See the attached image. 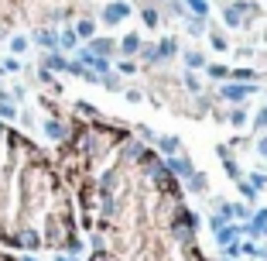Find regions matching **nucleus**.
<instances>
[{"instance_id":"nucleus-1","label":"nucleus","mask_w":267,"mask_h":261,"mask_svg":"<svg viewBox=\"0 0 267 261\" xmlns=\"http://www.w3.org/2000/svg\"><path fill=\"white\" fill-rule=\"evenodd\" d=\"M127 14H131V3H124V0H113V3L103 10V21H106V24H120Z\"/></svg>"},{"instance_id":"nucleus-2","label":"nucleus","mask_w":267,"mask_h":261,"mask_svg":"<svg viewBox=\"0 0 267 261\" xmlns=\"http://www.w3.org/2000/svg\"><path fill=\"white\" fill-rule=\"evenodd\" d=\"M34 42H38V45H45L48 52H55V48H59V35H55L52 28H41V31H34Z\"/></svg>"},{"instance_id":"nucleus-3","label":"nucleus","mask_w":267,"mask_h":261,"mask_svg":"<svg viewBox=\"0 0 267 261\" xmlns=\"http://www.w3.org/2000/svg\"><path fill=\"white\" fill-rule=\"evenodd\" d=\"M250 93H257V89H254V86H233V83L223 86V96H226V100H236V103H240L243 96H250Z\"/></svg>"},{"instance_id":"nucleus-4","label":"nucleus","mask_w":267,"mask_h":261,"mask_svg":"<svg viewBox=\"0 0 267 261\" xmlns=\"http://www.w3.org/2000/svg\"><path fill=\"white\" fill-rule=\"evenodd\" d=\"M45 69L66 72V69H68V59H66V55H59V52H48V55H45Z\"/></svg>"},{"instance_id":"nucleus-5","label":"nucleus","mask_w":267,"mask_h":261,"mask_svg":"<svg viewBox=\"0 0 267 261\" xmlns=\"http://www.w3.org/2000/svg\"><path fill=\"white\" fill-rule=\"evenodd\" d=\"M168 169H171L175 175H185V179L192 175V162H189V158H171V162H168Z\"/></svg>"},{"instance_id":"nucleus-6","label":"nucleus","mask_w":267,"mask_h":261,"mask_svg":"<svg viewBox=\"0 0 267 261\" xmlns=\"http://www.w3.org/2000/svg\"><path fill=\"white\" fill-rule=\"evenodd\" d=\"M89 52H93V55H103V59H106V55L113 52V42H110V38H96V42L89 45Z\"/></svg>"},{"instance_id":"nucleus-7","label":"nucleus","mask_w":267,"mask_h":261,"mask_svg":"<svg viewBox=\"0 0 267 261\" xmlns=\"http://www.w3.org/2000/svg\"><path fill=\"white\" fill-rule=\"evenodd\" d=\"M120 48H124L127 55H134V52H140V38H137V35H127V38L120 42Z\"/></svg>"},{"instance_id":"nucleus-8","label":"nucleus","mask_w":267,"mask_h":261,"mask_svg":"<svg viewBox=\"0 0 267 261\" xmlns=\"http://www.w3.org/2000/svg\"><path fill=\"white\" fill-rule=\"evenodd\" d=\"M93 31H96L93 21H79V24H75V38H93Z\"/></svg>"},{"instance_id":"nucleus-9","label":"nucleus","mask_w":267,"mask_h":261,"mask_svg":"<svg viewBox=\"0 0 267 261\" xmlns=\"http://www.w3.org/2000/svg\"><path fill=\"white\" fill-rule=\"evenodd\" d=\"M45 134H48V137H55V141H59V137H66V128H62V124H59V121H48V124H45Z\"/></svg>"},{"instance_id":"nucleus-10","label":"nucleus","mask_w":267,"mask_h":261,"mask_svg":"<svg viewBox=\"0 0 267 261\" xmlns=\"http://www.w3.org/2000/svg\"><path fill=\"white\" fill-rule=\"evenodd\" d=\"M216 234H219V241H223V244H230V241L236 244V234H240V230H236V227H219Z\"/></svg>"},{"instance_id":"nucleus-11","label":"nucleus","mask_w":267,"mask_h":261,"mask_svg":"<svg viewBox=\"0 0 267 261\" xmlns=\"http://www.w3.org/2000/svg\"><path fill=\"white\" fill-rule=\"evenodd\" d=\"M0 117H3V121H14V117H17V107H14L10 100H0Z\"/></svg>"},{"instance_id":"nucleus-12","label":"nucleus","mask_w":267,"mask_h":261,"mask_svg":"<svg viewBox=\"0 0 267 261\" xmlns=\"http://www.w3.org/2000/svg\"><path fill=\"white\" fill-rule=\"evenodd\" d=\"M75 42H79L75 31H62V35H59V48H75Z\"/></svg>"},{"instance_id":"nucleus-13","label":"nucleus","mask_w":267,"mask_h":261,"mask_svg":"<svg viewBox=\"0 0 267 261\" xmlns=\"http://www.w3.org/2000/svg\"><path fill=\"white\" fill-rule=\"evenodd\" d=\"M10 52H14V55L28 52V38H21V35H17V38H10Z\"/></svg>"},{"instance_id":"nucleus-14","label":"nucleus","mask_w":267,"mask_h":261,"mask_svg":"<svg viewBox=\"0 0 267 261\" xmlns=\"http://www.w3.org/2000/svg\"><path fill=\"white\" fill-rule=\"evenodd\" d=\"M158 144H161V151H168V155H175V151H178V141H175V137H161Z\"/></svg>"},{"instance_id":"nucleus-15","label":"nucleus","mask_w":267,"mask_h":261,"mask_svg":"<svg viewBox=\"0 0 267 261\" xmlns=\"http://www.w3.org/2000/svg\"><path fill=\"white\" fill-rule=\"evenodd\" d=\"M185 3H189V7H192L196 14H202V17L209 14V3H205V0H185Z\"/></svg>"},{"instance_id":"nucleus-16","label":"nucleus","mask_w":267,"mask_h":261,"mask_svg":"<svg viewBox=\"0 0 267 261\" xmlns=\"http://www.w3.org/2000/svg\"><path fill=\"white\" fill-rule=\"evenodd\" d=\"M250 186H254V189H264V186H267V175H264V172H254V175H250Z\"/></svg>"},{"instance_id":"nucleus-17","label":"nucleus","mask_w":267,"mask_h":261,"mask_svg":"<svg viewBox=\"0 0 267 261\" xmlns=\"http://www.w3.org/2000/svg\"><path fill=\"white\" fill-rule=\"evenodd\" d=\"M17 69H21L17 59H3V62H0V72H17Z\"/></svg>"},{"instance_id":"nucleus-18","label":"nucleus","mask_w":267,"mask_h":261,"mask_svg":"<svg viewBox=\"0 0 267 261\" xmlns=\"http://www.w3.org/2000/svg\"><path fill=\"white\" fill-rule=\"evenodd\" d=\"M158 55H161V59H165V55H175V42H171V38H168V42H161Z\"/></svg>"},{"instance_id":"nucleus-19","label":"nucleus","mask_w":267,"mask_h":261,"mask_svg":"<svg viewBox=\"0 0 267 261\" xmlns=\"http://www.w3.org/2000/svg\"><path fill=\"white\" fill-rule=\"evenodd\" d=\"M185 62L192 65V69H199V65H202V62H205V59H202L199 52H189V55H185Z\"/></svg>"},{"instance_id":"nucleus-20","label":"nucleus","mask_w":267,"mask_h":261,"mask_svg":"<svg viewBox=\"0 0 267 261\" xmlns=\"http://www.w3.org/2000/svg\"><path fill=\"white\" fill-rule=\"evenodd\" d=\"M140 52H144V59H147V62H158V59H161V55H158V48H151V45H147V48H140Z\"/></svg>"},{"instance_id":"nucleus-21","label":"nucleus","mask_w":267,"mask_h":261,"mask_svg":"<svg viewBox=\"0 0 267 261\" xmlns=\"http://www.w3.org/2000/svg\"><path fill=\"white\" fill-rule=\"evenodd\" d=\"M209 76H216V79H226V76H230V72H226V69H223V65H209Z\"/></svg>"},{"instance_id":"nucleus-22","label":"nucleus","mask_w":267,"mask_h":261,"mask_svg":"<svg viewBox=\"0 0 267 261\" xmlns=\"http://www.w3.org/2000/svg\"><path fill=\"white\" fill-rule=\"evenodd\" d=\"M233 79H254V72H250V69H236Z\"/></svg>"},{"instance_id":"nucleus-23","label":"nucleus","mask_w":267,"mask_h":261,"mask_svg":"<svg viewBox=\"0 0 267 261\" xmlns=\"http://www.w3.org/2000/svg\"><path fill=\"white\" fill-rule=\"evenodd\" d=\"M144 24H158V14L154 10H144Z\"/></svg>"},{"instance_id":"nucleus-24","label":"nucleus","mask_w":267,"mask_h":261,"mask_svg":"<svg viewBox=\"0 0 267 261\" xmlns=\"http://www.w3.org/2000/svg\"><path fill=\"white\" fill-rule=\"evenodd\" d=\"M267 124V110H261V114H257V128H264Z\"/></svg>"},{"instance_id":"nucleus-25","label":"nucleus","mask_w":267,"mask_h":261,"mask_svg":"<svg viewBox=\"0 0 267 261\" xmlns=\"http://www.w3.org/2000/svg\"><path fill=\"white\" fill-rule=\"evenodd\" d=\"M261 155H267V141H261Z\"/></svg>"}]
</instances>
